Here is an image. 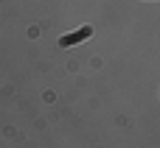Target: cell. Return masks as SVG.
Segmentation results:
<instances>
[{
  "mask_svg": "<svg viewBox=\"0 0 160 148\" xmlns=\"http://www.w3.org/2000/svg\"><path fill=\"white\" fill-rule=\"evenodd\" d=\"M90 34H93V31H90V28H82V31H79V34H73V36H65V39H62V45H65V48H70V45H73V42H79V39H87V36H90Z\"/></svg>",
  "mask_w": 160,
  "mask_h": 148,
  "instance_id": "1",
  "label": "cell"
}]
</instances>
